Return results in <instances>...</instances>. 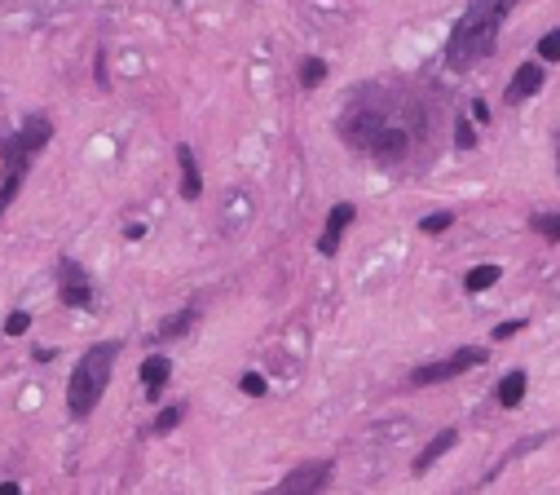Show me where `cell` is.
<instances>
[{"label": "cell", "instance_id": "9", "mask_svg": "<svg viewBox=\"0 0 560 495\" xmlns=\"http://www.w3.org/2000/svg\"><path fill=\"white\" fill-rule=\"evenodd\" d=\"M256 217V199L248 190H230L225 195V204H221V230L225 234H239V230H248Z\"/></svg>", "mask_w": 560, "mask_h": 495}, {"label": "cell", "instance_id": "4", "mask_svg": "<svg viewBox=\"0 0 560 495\" xmlns=\"http://www.w3.org/2000/svg\"><path fill=\"white\" fill-rule=\"evenodd\" d=\"M486 363V349H477V345H468V349H455L451 358H442V363H424V367H415L410 372V385L424 389V385H442V381H455L463 372H472V367H481Z\"/></svg>", "mask_w": 560, "mask_h": 495}, {"label": "cell", "instance_id": "8", "mask_svg": "<svg viewBox=\"0 0 560 495\" xmlns=\"http://www.w3.org/2000/svg\"><path fill=\"white\" fill-rule=\"evenodd\" d=\"M331 482V460H313V464H301V469H292L283 482H278V491L296 495V491H322Z\"/></svg>", "mask_w": 560, "mask_h": 495}, {"label": "cell", "instance_id": "18", "mask_svg": "<svg viewBox=\"0 0 560 495\" xmlns=\"http://www.w3.org/2000/svg\"><path fill=\"white\" fill-rule=\"evenodd\" d=\"M322 80H327V62H322V57H305V62H301V84L313 89V84H322Z\"/></svg>", "mask_w": 560, "mask_h": 495}, {"label": "cell", "instance_id": "7", "mask_svg": "<svg viewBox=\"0 0 560 495\" xmlns=\"http://www.w3.org/2000/svg\"><path fill=\"white\" fill-rule=\"evenodd\" d=\"M357 208L354 204H336L331 213H327V225H322V234H318V252L322 257H336L340 252V239H345V230L354 225Z\"/></svg>", "mask_w": 560, "mask_h": 495}, {"label": "cell", "instance_id": "25", "mask_svg": "<svg viewBox=\"0 0 560 495\" xmlns=\"http://www.w3.org/2000/svg\"><path fill=\"white\" fill-rule=\"evenodd\" d=\"M27 328H31V314H27V310H13V314L4 319V331H9V336H22Z\"/></svg>", "mask_w": 560, "mask_h": 495}, {"label": "cell", "instance_id": "20", "mask_svg": "<svg viewBox=\"0 0 560 495\" xmlns=\"http://www.w3.org/2000/svg\"><path fill=\"white\" fill-rule=\"evenodd\" d=\"M190 323H195V310H181V314H172V319L159 328V336H181V331L190 328Z\"/></svg>", "mask_w": 560, "mask_h": 495}, {"label": "cell", "instance_id": "2", "mask_svg": "<svg viewBox=\"0 0 560 495\" xmlns=\"http://www.w3.org/2000/svg\"><path fill=\"white\" fill-rule=\"evenodd\" d=\"M115 358H119V340H102V345H93V349H89V354H84V358L71 367V385H66V411H71L75 420L93 416L98 398H102L106 385H110Z\"/></svg>", "mask_w": 560, "mask_h": 495}, {"label": "cell", "instance_id": "3", "mask_svg": "<svg viewBox=\"0 0 560 495\" xmlns=\"http://www.w3.org/2000/svg\"><path fill=\"white\" fill-rule=\"evenodd\" d=\"M49 137H53V124L45 115H31L13 137L0 142V160H4V172H0V213H4V208L13 204V195L22 190V177H27L31 155H40Z\"/></svg>", "mask_w": 560, "mask_h": 495}, {"label": "cell", "instance_id": "16", "mask_svg": "<svg viewBox=\"0 0 560 495\" xmlns=\"http://www.w3.org/2000/svg\"><path fill=\"white\" fill-rule=\"evenodd\" d=\"M499 278H503L499 266H472V270L463 275V287H468V292H486V287H494Z\"/></svg>", "mask_w": 560, "mask_h": 495}, {"label": "cell", "instance_id": "24", "mask_svg": "<svg viewBox=\"0 0 560 495\" xmlns=\"http://www.w3.org/2000/svg\"><path fill=\"white\" fill-rule=\"evenodd\" d=\"M455 146H459V151H472V146H477V133H472V124H468V119H459V124H455Z\"/></svg>", "mask_w": 560, "mask_h": 495}, {"label": "cell", "instance_id": "12", "mask_svg": "<svg viewBox=\"0 0 560 495\" xmlns=\"http://www.w3.org/2000/svg\"><path fill=\"white\" fill-rule=\"evenodd\" d=\"M177 164H181V195H186V199H199V195H204V172H199L195 151H190L186 142L177 146Z\"/></svg>", "mask_w": 560, "mask_h": 495}, {"label": "cell", "instance_id": "5", "mask_svg": "<svg viewBox=\"0 0 560 495\" xmlns=\"http://www.w3.org/2000/svg\"><path fill=\"white\" fill-rule=\"evenodd\" d=\"M57 275H62V287H57V292H62V301H66V305H75V310L93 305V283H89V275H84V266H80V261H71V257H66V261L57 266Z\"/></svg>", "mask_w": 560, "mask_h": 495}, {"label": "cell", "instance_id": "23", "mask_svg": "<svg viewBox=\"0 0 560 495\" xmlns=\"http://www.w3.org/2000/svg\"><path fill=\"white\" fill-rule=\"evenodd\" d=\"M451 221H455V213H433V217L419 221V230L424 234H442V230H451Z\"/></svg>", "mask_w": 560, "mask_h": 495}, {"label": "cell", "instance_id": "17", "mask_svg": "<svg viewBox=\"0 0 560 495\" xmlns=\"http://www.w3.org/2000/svg\"><path fill=\"white\" fill-rule=\"evenodd\" d=\"M529 225H534L543 239L560 243V213H534V217H529Z\"/></svg>", "mask_w": 560, "mask_h": 495}, {"label": "cell", "instance_id": "28", "mask_svg": "<svg viewBox=\"0 0 560 495\" xmlns=\"http://www.w3.org/2000/svg\"><path fill=\"white\" fill-rule=\"evenodd\" d=\"M124 239H146V225H142V221H133V225H124Z\"/></svg>", "mask_w": 560, "mask_h": 495}, {"label": "cell", "instance_id": "10", "mask_svg": "<svg viewBox=\"0 0 560 495\" xmlns=\"http://www.w3.org/2000/svg\"><path fill=\"white\" fill-rule=\"evenodd\" d=\"M407 151H410V137L402 133V128H380L375 137H371V155L380 160V164H398V160H407Z\"/></svg>", "mask_w": 560, "mask_h": 495}, {"label": "cell", "instance_id": "14", "mask_svg": "<svg viewBox=\"0 0 560 495\" xmlns=\"http://www.w3.org/2000/svg\"><path fill=\"white\" fill-rule=\"evenodd\" d=\"M455 442H459L455 429H442L437 438H433L428 446H424V451H419V455H415V473H428V469H433V464H437V460H442V455L455 446Z\"/></svg>", "mask_w": 560, "mask_h": 495}, {"label": "cell", "instance_id": "21", "mask_svg": "<svg viewBox=\"0 0 560 495\" xmlns=\"http://www.w3.org/2000/svg\"><path fill=\"white\" fill-rule=\"evenodd\" d=\"M239 389H243L248 398H265V393H269V385H265V376H260V372H243Z\"/></svg>", "mask_w": 560, "mask_h": 495}, {"label": "cell", "instance_id": "26", "mask_svg": "<svg viewBox=\"0 0 560 495\" xmlns=\"http://www.w3.org/2000/svg\"><path fill=\"white\" fill-rule=\"evenodd\" d=\"M521 328H525L521 319H512V323H499V328H494V340H508V336H516Z\"/></svg>", "mask_w": 560, "mask_h": 495}, {"label": "cell", "instance_id": "15", "mask_svg": "<svg viewBox=\"0 0 560 495\" xmlns=\"http://www.w3.org/2000/svg\"><path fill=\"white\" fill-rule=\"evenodd\" d=\"M525 385H529V376H525L521 367L508 372V376L499 381V402H503V407H521V402H525Z\"/></svg>", "mask_w": 560, "mask_h": 495}, {"label": "cell", "instance_id": "6", "mask_svg": "<svg viewBox=\"0 0 560 495\" xmlns=\"http://www.w3.org/2000/svg\"><path fill=\"white\" fill-rule=\"evenodd\" d=\"M384 128V115L380 110H354V115H345L340 119V133H345V142L354 146V151H371V137Z\"/></svg>", "mask_w": 560, "mask_h": 495}, {"label": "cell", "instance_id": "13", "mask_svg": "<svg viewBox=\"0 0 560 495\" xmlns=\"http://www.w3.org/2000/svg\"><path fill=\"white\" fill-rule=\"evenodd\" d=\"M168 376H172V358H163V354H154L142 363V389H146V398H159V389L168 385Z\"/></svg>", "mask_w": 560, "mask_h": 495}, {"label": "cell", "instance_id": "11", "mask_svg": "<svg viewBox=\"0 0 560 495\" xmlns=\"http://www.w3.org/2000/svg\"><path fill=\"white\" fill-rule=\"evenodd\" d=\"M543 80H547V71H543L538 62H521L503 98H508V102H525V98H534V93L543 89Z\"/></svg>", "mask_w": 560, "mask_h": 495}, {"label": "cell", "instance_id": "22", "mask_svg": "<svg viewBox=\"0 0 560 495\" xmlns=\"http://www.w3.org/2000/svg\"><path fill=\"white\" fill-rule=\"evenodd\" d=\"M538 57H543V62H560V27L538 40Z\"/></svg>", "mask_w": 560, "mask_h": 495}, {"label": "cell", "instance_id": "19", "mask_svg": "<svg viewBox=\"0 0 560 495\" xmlns=\"http://www.w3.org/2000/svg\"><path fill=\"white\" fill-rule=\"evenodd\" d=\"M181 420H186V402H177V407H163V411H159V420H154V429H159V434H168V429H177Z\"/></svg>", "mask_w": 560, "mask_h": 495}, {"label": "cell", "instance_id": "1", "mask_svg": "<svg viewBox=\"0 0 560 495\" xmlns=\"http://www.w3.org/2000/svg\"><path fill=\"white\" fill-rule=\"evenodd\" d=\"M516 0H472L468 13L455 22L451 40H446V66L451 71H468L472 62L494 54V40H499V27L512 13Z\"/></svg>", "mask_w": 560, "mask_h": 495}, {"label": "cell", "instance_id": "27", "mask_svg": "<svg viewBox=\"0 0 560 495\" xmlns=\"http://www.w3.org/2000/svg\"><path fill=\"white\" fill-rule=\"evenodd\" d=\"M472 119H477V124H490V107H486V102H472Z\"/></svg>", "mask_w": 560, "mask_h": 495}]
</instances>
